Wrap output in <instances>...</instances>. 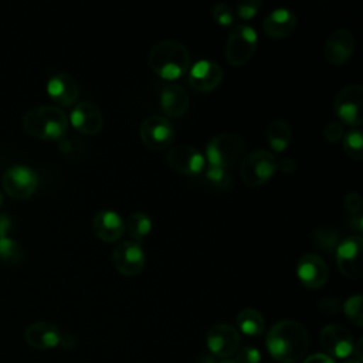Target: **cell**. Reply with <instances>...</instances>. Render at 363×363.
I'll return each mask as SVG.
<instances>
[{"label": "cell", "mask_w": 363, "mask_h": 363, "mask_svg": "<svg viewBox=\"0 0 363 363\" xmlns=\"http://www.w3.org/2000/svg\"><path fill=\"white\" fill-rule=\"evenodd\" d=\"M343 204H345V208L349 211V214H353V213H360V208H362V199L359 196L357 191H349L345 199H343Z\"/></svg>", "instance_id": "36"}, {"label": "cell", "mask_w": 363, "mask_h": 363, "mask_svg": "<svg viewBox=\"0 0 363 363\" xmlns=\"http://www.w3.org/2000/svg\"><path fill=\"white\" fill-rule=\"evenodd\" d=\"M220 363H235V362H234V360H228V359H227V360H223V362H220Z\"/></svg>", "instance_id": "43"}, {"label": "cell", "mask_w": 363, "mask_h": 363, "mask_svg": "<svg viewBox=\"0 0 363 363\" xmlns=\"http://www.w3.org/2000/svg\"><path fill=\"white\" fill-rule=\"evenodd\" d=\"M206 342L214 356L230 357L238 350L240 335L233 325L217 323L208 329Z\"/></svg>", "instance_id": "12"}, {"label": "cell", "mask_w": 363, "mask_h": 363, "mask_svg": "<svg viewBox=\"0 0 363 363\" xmlns=\"http://www.w3.org/2000/svg\"><path fill=\"white\" fill-rule=\"evenodd\" d=\"M363 86L359 84H349L343 86L335 96V112L337 118L350 126H359L362 116Z\"/></svg>", "instance_id": "8"}, {"label": "cell", "mask_w": 363, "mask_h": 363, "mask_svg": "<svg viewBox=\"0 0 363 363\" xmlns=\"http://www.w3.org/2000/svg\"><path fill=\"white\" fill-rule=\"evenodd\" d=\"M48 96L62 106L72 105L78 98V85L68 74L52 75L47 82Z\"/></svg>", "instance_id": "21"}, {"label": "cell", "mask_w": 363, "mask_h": 363, "mask_svg": "<svg viewBox=\"0 0 363 363\" xmlns=\"http://www.w3.org/2000/svg\"><path fill=\"white\" fill-rule=\"evenodd\" d=\"M21 123L23 129L37 139L58 140L67 133L68 116L58 106L41 105L26 112Z\"/></svg>", "instance_id": "3"}, {"label": "cell", "mask_w": 363, "mask_h": 363, "mask_svg": "<svg viewBox=\"0 0 363 363\" xmlns=\"http://www.w3.org/2000/svg\"><path fill=\"white\" fill-rule=\"evenodd\" d=\"M125 228L128 234L133 238V241H140L143 240L152 230V220L149 214L143 211H136L132 213L125 223Z\"/></svg>", "instance_id": "27"}, {"label": "cell", "mask_w": 363, "mask_h": 363, "mask_svg": "<svg viewBox=\"0 0 363 363\" xmlns=\"http://www.w3.org/2000/svg\"><path fill=\"white\" fill-rule=\"evenodd\" d=\"M13 223L7 214H0V261L7 265H17L23 258L21 245L10 237Z\"/></svg>", "instance_id": "24"}, {"label": "cell", "mask_w": 363, "mask_h": 363, "mask_svg": "<svg viewBox=\"0 0 363 363\" xmlns=\"http://www.w3.org/2000/svg\"><path fill=\"white\" fill-rule=\"evenodd\" d=\"M111 257L115 269L125 277L138 275L145 265V252L140 244L133 240L121 241Z\"/></svg>", "instance_id": "11"}, {"label": "cell", "mask_w": 363, "mask_h": 363, "mask_svg": "<svg viewBox=\"0 0 363 363\" xmlns=\"http://www.w3.org/2000/svg\"><path fill=\"white\" fill-rule=\"evenodd\" d=\"M278 167L285 172V173H292L296 169V162L292 157H284L279 163Z\"/></svg>", "instance_id": "40"}, {"label": "cell", "mask_w": 363, "mask_h": 363, "mask_svg": "<svg viewBox=\"0 0 363 363\" xmlns=\"http://www.w3.org/2000/svg\"><path fill=\"white\" fill-rule=\"evenodd\" d=\"M152 71L163 79H177L190 67V54L184 44L177 40H162L156 43L147 55Z\"/></svg>", "instance_id": "2"}, {"label": "cell", "mask_w": 363, "mask_h": 363, "mask_svg": "<svg viewBox=\"0 0 363 363\" xmlns=\"http://www.w3.org/2000/svg\"><path fill=\"white\" fill-rule=\"evenodd\" d=\"M223 68L211 60H199L189 72V84L200 92H210L223 81Z\"/></svg>", "instance_id": "16"}, {"label": "cell", "mask_w": 363, "mask_h": 363, "mask_svg": "<svg viewBox=\"0 0 363 363\" xmlns=\"http://www.w3.org/2000/svg\"><path fill=\"white\" fill-rule=\"evenodd\" d=\"M298 279L311 289L320 288L329 278V269L322 257L313 252L303 254L296 264Z\"/></svg>", "instance_id": "15"}, {"label": "cell", "mask_w": 363, "mask_h": 363, "mask_svg": "<svg viewBox=\"0 0 363 363\" xmlns=\"http://www.w3.org/2000/svg\"><path fill=\"white\" fill-rule=\"evenodd\" d=\"M92 230L99 240L113 242L125 233V223L116 211L101 210L92 218Z\"/></svg>", "instance_id": "19"}, {"label": "cell", "mask_w": 363, "mask_h": 363, "mask_svg": "<svg viewBox=\"0 0 363 363\" xmlns=\"http://www.w3.org/2000/svg\"><path fill=\"white\" fill-rule=\"evenodd\" d=\"M24 339L31 347L45 350L60 345L61 332L54 323L40 320L26 328Z\"/></svg>", "instance_id": "20"}, {"label": "cell", "mask_w": 363, "mask_h": 363, "mask_svg": "<svg viewBox=\"0 0 363 363\" xmlns=\"http://www.w3.org/2000/svg\"><path fill=\"white\" fill-rule=\"evenodd\" d=\"M167 164L184 174H199L206 164L204 155L194 146L177 145L172 147L166 155Z\"/></svg>", "instance_id": "14"}, {"label": "cell", "mask_w": 363, "mask_h": 363, "mask_svg": "<svg viewBox=\"0 0 363 363\" xmlns=\"http://www.w3.org/2000/svg\"><path fill=\"white\" fill-rule=\"evenodd\" d=\"M336 262L340 272L352 279L362 277L363 238L360 235H349L339 241L336 247Z\"/></svg>", "instance_id": "9"}, {"label": "cell", "mask_w": 363, "mask_h": 363, "mask_svg": "<svg viewBox=\"0 0 363 363\" xmlns=\"http://www.w3.org/2000/svg\"><path fill=\"white\" fill-rule=\"evenodd\" d=\"M257 31L248 24H237L228 34L225 43V60L230 65L245 64L257 50Z\"/></svg>", "instance_id": "6"}, {"label": "cell", "mask_w": 363, "mask_h": 363, "mask_svg": "<svg viewBox=\"0 0 363 363\" xmlns=\"http://www.w3.org/2000/svg\"><path fill=\"white\" fill-rule=\"evenodd\" d=\"M319 342L330 357L345 359L353 352V337L350 332L340 325L329 323L319 333Z\"/></svg>", "instance_id": "13"}, {"label": "cell", "mask_w": 363, "mask_h": 363, "mask_svg": "<svg viewBox=\"0 0 363 363\" xmlns=\"http://www.w3.org/2000/svg\"><path fill=\"white\" fill-rule=\"evenodd\" d=\"M3 204V194H1V191H0V206Z\"/></svg>", "instance_id": "45"}, {"label": "cell", "mask_w": 363, "mask_h": 363, "mask_svg": "<svg viewBox=\"0 0 363 363\" xmlns=\"http://www.w3.org/2000/svg\"><path fill=\"white\" fill-rule=\"evenodd\" d=\"M60 345L64 346L65 349H71L75 345V339H74V336L71 333H64V335H61Z\"/></svg>", "instance_id": "41"}, {"label": "cell", "mask_w": 363, "mask_h": 363, "mask_svg": "<svg viewBox=\"0 0 363 363\" xmlns=\"http://www.w3.org/2000/svg\"><path fill=\"white\" fill-rule=\"evenodd\" d=\"M259 7H261L259 0H244V1L237 3V14L240 18L248 20L257 14Z\"/></svg>", "instance_id": "33"}, {"label": "cell", "mask_w": 363, "mask_h": 363, "mask_svg": "<svg viewBox=\"0 0 363 363\" xmlns=\"http://www.w3.org/2000/svg\"><path fill=\"white\" fill-rule=\"evenodd\" d=\"M204 177L210 184L217 189H228L233 184L231 174L224 167L208 164V167L204 170Z\"/></svg>", "instance_id": "30"}, {"label": "cell", "mask_w": 363, "mask_h": 363, "mask_svg": "<svg viewBox=\"0 0 363 363\" xmlns=\"http://www.w3.org/2000/svg\"><path fill=\"white\" fill-rule=\"evenodd\" d=\"M346 363H360V362H357V360H353V359H352V360H347Z\"/></svg>", "instance_id": "44"}, {"label": "cell", "mask_w": 363, "mask_h": 363, "mask_svg": "<svg viewBox=\"0 0 363 363\" xmlns=\"http://www.w3.org/2000/svg\"><path fill=\"white\" fill-rule=\"evenodd\" d=\"M261 354L255 347L244 346L235 352V363H259Z\"/></svg>", "instance_id": "34"}, {"label": "cell", "mask_w": 363, "mask_h": 363, "mask_svg": "<svg viewBox=\"0 0 363 363\" xmlns=\"http://www.w3.org/2000/svg\"><path fill=\"white\" fill-rule=\"evenodd\" d=\"M323 135H325V139L328 142H337L343 138V126L340 122H329L326 126H325V130H323Z\"/></svg>", "instance_id": "35"}, {"label": "cell", "mask_w": 363, "mask_h": 363, "mask_svg": "<svg viewBox=\"0 0 363 363\" xmlns=\"http://www.w3.org/2000/svg\"><path fill=\"white\" fill-rule=\"evenodd\" d=\"M303 363H335L332 360V357H329L328 354H323V353H315V354H311L308 356Z\"/></svg>", "instance_id": "39"}, {"label": "cell", "mask_w": 363, "mask_h": 363, "mask_svg": "<svg viewBox=\"0 0 363 363\" xmlns=\"http://www.w3.org/2000/svg\"><path fill=\"white\" fill-rule=\"evenodd\" d=\"M1 186L7 196L14 200H27L30 199L38 187L37 173L27 166L18 164L9 167L3 177Z\"/></svg>", "instance_id": "7"}, {"label": "cell", "mask_w": 363, "mask_h": 363, "mask_svg": "<svg viewBox=\"0 0 363 363\" xmlns=\"http://www.w3.org/2000/svg\"><path fill=\"white\" fill-rule=\"evenodd\" d=\"M211 16L220 26H230L234 21V13L225 3H218L211 9Z\"/></svg>", "instance_id": "32"}, {"label": "cell", "mask_w": 363, "mask_h": 363, "mask_svg": "<svg viewBox=\"0 0 363 363\" xmlns=\"http://www.w3.org/2000/svg\"><path fill=\"white\" fill-rule=\"evenodd\" d=\"M343 149L345 152L356 159L360 160L363 157V135L359 129H352L349 130L343 138H342Z\"/></svg>", "instance_id": "29"}, {"label": "cell", "mask_w": 363, "mask_h": 363, "mask_svg": "<svg viewBox=\"0 0 363 363\" xmlns=\"http://www.w3.org/2000/svg\"><path fill=\"white\" fill-rule=\"evenodd\" d=\"M69 122L82 135H96L102 129L104 118L96 105L89 101H81L72 108Z\"/></svg>", "instance_id": "17"}, {"label": "cell", "mask_w": 363, "mask_h": 363, "mask_svg": "<svg viewBox=\"0 0 363 363\" xmlns=\"http://www.w3.org/2000/svg\"><path fill=\"white\" fill-rule=\"evenodd\" d=\"M291 126L281 119L272 121L268 128H267V140L268 145L272 147L275 152H282L286 149V146L291 142Z\"/></svg>", "instance_id": "26"}, {"label": "cell", "mask_w": 363, "mask_h": 363, "mask_svg": "<svg viewBox=\"0 0 363 363\" xmlns=\"http://www.w3.org/2000/svg\"><path fill=\"white\" fill-rule=\"evenodd\" d=\"M265 345L277 362L296 363L308 352L309 336L305 326L298 320L282 319L268 330Z\"/></svg>", "instance_id": "1"}, {"label": "cell", "mask_w": 363, "mask_h": 363, "mask_svg": "<svg viewBox=\"0 0 363 363\" xmlns=\"http://www.w3.org/2000/svg\"><path fill=\"white\" fill-rule=\"evenodd\" d=\"M319 309L325 313V315H333L336 312H339L340 309V302L339 299L333 298V296H326V298H322L319 301Z\"/></svg>", "instance_id": "37"}, {"label": "cell", "mask_w": 363, "mask_h": 363, "mask_svg": "<svg viewBox=\"0 0 363 363\" xmlns=\"http://www.w3.org/2000/svg\"><path fill=\"white\" fill-rule=\"evenodd\" d=\"M139 133L143 145L153 150H160L170 146L174 139L173 125L162 115L147 116L142 122Z\"/></svg>", "instance_id": "10"}, {"label": "cell", "mask_w": 363, "mask_h": 363, "mask_svg": "<svg viewBox=\"0 0 363 363\" xmlns=\"http://www.w3.org/2000/svg\"><path fill=\"white\" fill-rule=\"evenodd\" d=\"M312 238L316 247L323 250L325 252H332L336 250L339 244V234L333 227L320 225L316 227L312 233Z\"/></svg>", "instance_id": "28"}, {"label": "cell", "mask_w": 363, "mask_h": 363, "mask_svg": "<svg viewBox=\"0 0 363 363\" xmlns=\"http://www.w3.org/2000/svg\"><path fill=\"white\" fill-rule=\"evenodd\" d=\"M160 108L169 118H180L189 108V96L186 91L177 84L163 86L160 96Z\"/></svg>", "instance_id": "23"}, {"label": "cell", "mask_w": 363, "mask_h": 363, "mask_svg": "<svg viewBox=\"0 0 363 363\" xmlns=\"http://www.w3.org/2000/svg\"><path fill=\"white\" fill-rule=\"evenodd\" d=\"M347 224L352 230L357 231L359 234L363 231V216L362 213H353L347 217Z\"/></svg>", "instance_id": "38"}, {"label": "cell", "mask_w": 363, "mask_h": 363, "mask_svg": "<svg viewBox=\"0 0 363 363\" xmlns=\"http://www.w3.org/2000/svg\"><path fill=\"white\" fill-rule=\"evenodd\" d=\"M354 50V37L349 30L337 28L330 33L325 44V57L332 64H343Z\"/></svg>", "instance_id": "18"}, {"label": "cell", "mask_w": 363, "mask_h": 363, "mask_svg": "<svg viewBox=\"0 0 363 363\" xmlns=\"http://www.w3.org/2000/svg\"><path fill=\"white\" fill-rule=\"evenodd\" d=\"M362 345H363V340L362 339H359V342H357V345L356 346H353V352L352 353H354L356 354V360L357 362H360L362 363Z\"/></svg>", "instance_id": "42"}, {"label": "cell", "mask_w": 363, "mask_h": 363, "mask_svg": "<svg viewBox=\"0 0 363 363\" xmlns=\"http://www.w3.org/2000/svg\"><path fill=\"white\" fill-rule=\"evenodd\" d=\"M237 326L247 336H258L265 329V320L258 311L245 308L237 315Z\"/></svg>", "instance_id": "25"}, {"label": "cell", "mask_w": 363, "mask_h": 363, "mask_svg": "<svg viewBox=\"0 0 363 363\" xmlns=\"http://www.w3.org/2000/svg\"><path fill=\"white\" fill-rule=\"evenodd\" d=\"M278 167L277 157L264 149H255L248 153L240 166L242 182L250 187H258L267 183Z\"/></svg>", "instance_id": "5"}, {"label": "cell", "mask_w": 363, "mask_h": 363, "mask_svg": "<svg viewBox=\"0 0 363 363\" xmlns=\"http://www.w3.org/2000/svg\"><path fill=\"white\" fill-rule=\"evenodd\" d=\"M245 143L244 140L235 133H218L213 136L204 149L206 159L208 164L218 166V167H231L234 166L244 155Z\"/></svg>", "instance_id": "4"}, {"label": "cell", "mask_w": 363, "mask_h": 363, "mask_svg": "<svg viewBox=\"0 0 363 363\" xmlns=\"http://www.w3.org/2000/svg\"><path fill=\"white\" fill-rule=\"evenodd\" d=\"M296 26V16L292 10L286 7H278L272 10L264 18V31L272 38L286 37Z\"/></svg>", "instance_id": "22"}, {"label": "cell", "mask_w": 363, "mask_h": 363, "mask_svg": "<svg viewBox=\"0 0 363 363\" xmlns=\"http://www.w3.org/2000/svg\"><path fill=\"white\" fill-rule=\"evenodd\" d=\"M343 312L347 319L356 326L363 325V313H362V295L354 294L349 296L343 303Z\"/></svg>", "instance_id": "31"}]
</instances>
